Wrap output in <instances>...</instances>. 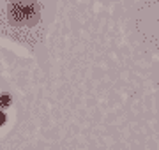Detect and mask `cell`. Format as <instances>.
Wrapping results in <instances>:
<instances>
[{
    "label": "cell",
    "instance_id": "7a4b0ae2",
    "mask_svg": "<svg viewBox=\"0 0 159 150\" xmlns=\"http://www.w3.org/2000/svg\"><path fill=\"white\" fill-rule=\"evenodd\" d=\"M4 120H6V117H4V113H0V126L4 124Z\"/></svg>",
    "mask_w": 159,
    "mask_h": 150
},
{
    "label": "cell",
    "instance_id": "6da1fadb",
    "mask_svg": "<svg viewBox=\"0 0 159 150\" xmlns=\"http://www.w3.org/2000/svg\"><path fill=\"white\" fill-rule=\"evenodd\" d=\"M9 103H11L9 95H0V104H2V106H7Z\"/></svg>",
    "mask_w": 159,
    "mask_h": 150
}]
</instances>
